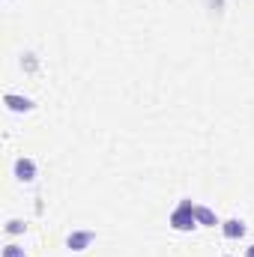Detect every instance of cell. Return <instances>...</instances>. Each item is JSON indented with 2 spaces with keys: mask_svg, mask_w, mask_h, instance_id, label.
Returning a JSON list of instances; mask_svg holds the SVG:
<instances>
[{
  "mask_svg": "<svg viewBox=\"0 0 254 257\" xmlns=\"http://www.w3.org/2000/svg\"><path fill=\"white\" fill-rule=\"evenodd\" d=\"M168 224H171L174 230H180V233H189V230H194V227H200L197 218H194V203H191V200H180V206L171 212Z\"/></svg>",
  "mask_w": 254,
  "mask_h": 257,
  "instance_id": "6da1fadb",
  "label": "cell"
},
{
  "mask_svg": "<svg viewBox=\"0 0 254 257\" xmlns=\"http://www.w3.org/2000/svg\"><path fill=\"white\" fill-rule=\"evenodd\" d=\"M93 242H96V233L93 230H72L66 236V248L69 251H87Z\"/></svg>",
  "mask_w": 254,
  "mask_h": 257,
  "instance_id": "7a4b0ae2",
  "label": "cell"
},
{
  "mask_svg": "<svg viewBox=\"0 0 254 257\" xmlns=\"http://www.w3.org/2000/svg\"><path fill=\"white\" fill-rule=\"evenodd\" d=\"M3 105H6L12 114H30V111L36 108V102H33L30 96H18V93H6V96H3Z\"/></svg>",
  "mask_w": 254,
  "mask_h": 257,
  "instance_id": "3957f363",
  "label": "cell"
},
{
  "mask_svg": "<svg viewBox=\"0 0 254 257\" xmlns=\"http://www.w3.org/2000/svg\"><path fill=\"white\" fill-rule=\"evenodd\" d=\"M12 171H15V177L21 180V183H33L36 180V162L33 159H15V165H12Z\"/></svg>",
  "mask_w": 254,
  "mask_h": 257,
  "instance_id": "277c9868",
  "label": "cell"
},
{
  "mask_svg": "<svg viewBox=\"0 0 254 257\" xmlns=\"http://www.w3.org/2000/svg\"><path fill=\"white\" fill-rule=\"evenodd\" d=\"M221 233H224L227 239H242V236H245V221L227 218V221H221Z\"/></svg>",
  "mask_w": 254,
  "mask_h": 257,
  "instance_id": "5b68a950",
  "label": "cell"
},
{
  "mask_svg": "<svg viewBox=\"0 0 254 257\" xmlns=\"http://www.w3.org/2000/svg\"><path fill=\"white\" fill-rule=\"evenodd\" d=\"M194 218H197V224H200V227H215V224H218L215 212H212L209 206H197V203H194Z\"/></svg>",
  "mask_w": 254,
  "mask_h": 257,
  "instance_id": "8992f818",
  "label": "cell"
},
{
  "mask_svg": "<svg viewBox=\"0 0 254 257\" xmlns=\"http://www.w3.org/2000/svg\"><path fill=\"white\" fill-rule=\"evenodd\" d=\"M6 233H12V236L24 233V221H21V218H9V221H6Z\"/></svg>",
  "mask_w": 254,
  "mask_h": 257,
  "instance_id": "52a82bcc",
  "label": "cell"
},
{
  "mask_svg": "<svg viewBox=\"0 0 254 257\" xmlns=\"http://www.w3.org/2000/svg\"><path fill=\"white\" fill-rule=\"evenodd\" d=\"M21 66H24L27 72H36V69H39V63H36V54H33V51H27V54L21 57Z\"/></svg>",
  "mask_w": 254,
  "mask_h": 257,
  "instance_id": "ba28073f",
  "label": "cell"
},
{
  "mask_svg": "<svg viewBox=\"0 0 254 257\" xmlns=\"http://www.w3.org/2000/svg\"><path fill=\"white\" fill-rule=\"evenodd\" d=\"M3 257H27V251H24L21 245H6V248H3Z\"/></svg>",
  "mask_w": 254,
  "mask_h": 257,
  "instance_id": "9c48e42d",
  "label": "cell"
},
{
  "mask_svg": "<svg viewBox=\"0 0 254 257\" xmlns=\"http://www.w3.org/2000/svg\"><path fill=\"white\" fill-rule=\"evenodd\" d=\"M245 257H254V245H248V248H245Z\"/></svg>",
  "mask_w": 254,
  "mask_h": 257,
  "instance_id": "30bf717a",
  "label": "cell"
}]
</instances>
